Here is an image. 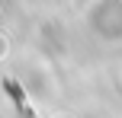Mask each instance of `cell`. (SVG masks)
Listing matches in <instances>:
<instances>
[{"label": "cell", "mask_w": 122, "mask_h": 118, "mask_svg": "<svg viewBox=\"0 0 122 118\" xmlns=\"http://www.w3.org/2000/svg\"><path fill=\"white\" fill-rule=\"evenodd\" d=\"M3 89H6V96L13 99V105H16V112L23 115V118H39L36 112H32V105H29V99H26V93H23V86H19L16 80H10L6 77L3 80Z\"/></svg>", "instance_id": "6da1fadb"}]
</instances>
